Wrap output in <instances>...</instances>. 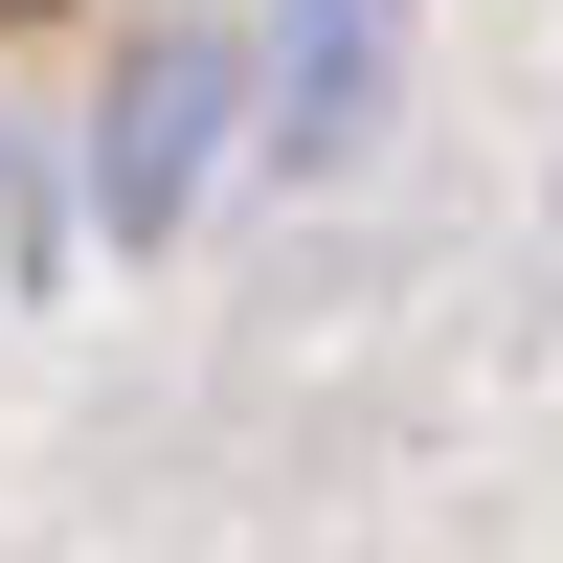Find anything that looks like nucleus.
I'll return each instance as SVG.
<instances>
[{"label": "nucleus", "instance_id": "1", "mask_svg": "<svg viewBox=\"0 0 563 563\" xmlns=\"http://www.w3.org/2000/svg\"><path fill=\"white\" fill-rule=\"evenodd\" d=\"M249 135V23H135V68L90 90V249H180Z\"/></svg>", "mask_w": 563, "mask_h": 563}, {"label": "nucleus", "instance_id": "3", "mask_svg": "<svg viewBox=\"0 0 563 563\" xmlns=\"http://www.w3.org/2000/svg\"><path fill=\"white\" fill-rule=\"evenodd\" d=\"M0 23H45V0H0Z\"/></svg>", "mask_w": 563, "mask_h": 563}, {"label": "nucleus", "instance_id": "2", "mask_svg": "<svg viewBox=\"0 0 563 563\" xmlns=\"http://www.w3.org/2000/svg\"><path fill=\"white\" fill-rule=\"evenodd\" d=\"M384 90H406V0H271L249 23V135L294 180H339L361 135H384Z\"/></svg>", "mask_w": 563, "mask_h": 563}]
</instances>
